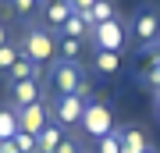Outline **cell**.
<instances>
[{"instance_id":"4","label":"cell","mask_w":160,"mask_h":153,"mask_svg":"<svg viewBox=\"0 0 160 153\" xmlns=\"http://www.w3.org/2000/svg\"><path fill=\"white\" fill-rule=\"evenodd\" d=\"M50 82H53V89H57V96H75L78 85L86 82V79H82V71H78V64H75V61H57Z\"/></svg>"},{"instance_id":"1","label":"cell","mask_w":160,"mask_h":153,"mask_svg":"<svg viewBox=\"0 0 160 153\" xmlns=\"http://www.w3.org/2000/svg\"><path fill=\"white\" fill-rule=\"evenodd\" d=\"M53 50H57V43H53V36L46 32V28H29L25 32V43H22V54L29 57L36 68H43V64H50Z\"/></svg>"},{"instance_id":"14","label":"cell","mask_w":160,"mask_h":153,"mask_svg":"<svg viewBox=\"0 0 160 153\" xmlns=\"http://www.w3.org/2000/svg\"><path fill=\"white\" fill-rule=\"evenodd\" d=\"M14 135H18V114L0 110V139H14Z\"/></svg>"},{"instance_id":"22","label":"cell","mask_w":160,"mask_h":153,"mask_svg":"<svg viewBox=\"0 0 160 153\" xmlns=\"http://www.w3.org/2000/svg\"><path fill=\"white\" fill-rule=\"evenodd\" d=\"M57 153H78V146H75V142H71V139H64V142H61V146H57Z\"/></svg>"},{"instance_id":"5","label":"cell","mask_w":160,"mask_h":153,"mask_svg":"<svg viewBox=\"0 0 160 153\" xmlns=\"http://www.w3.org/2000/svg\"><path fill=\"white\" fill-rule=\"evenodd\" d=\"M132 28H135V39L142 46H157V39H160V14L142 7V11L135 14V22H132Z\"/></svg>"},{"instance_id":"7","label":"cell","mask_w":160,"mask_h":153,"mask_svg":"<svg viewBox=\"0 0 160 153\" xmlns=\"http://www.w3.org/2000/svg\"><path fill=\"white\" fill-rule=\"evenodd\" d=\"M61 125H82V114H86V100L82 96H57V107H53Z\"/></svg>"},{"instance_id":"23","label":"cell","mask_w":160,"mask_h":153,"mask_svg":"<svg viewBox=\"0 0 160 153\" xmlns=\"http://www.w3.org/2000/svg\"><path fill=\"white\" fill-rule=\"evenodd\" d=\"M0 153H18V150H14L11 139H0Z\"/></svg>"},{"instance_id":"18","label":"cell","mask_w":160,"mask_h":153,"mask_svg":"<svg viewBox=\"0 0 160 153\" xmlns=\"http://www.w3.org/2000/svg\"><path fill=\"white\" fill-rule=\"evenodd\" d=\"M100 153H121V139H118V132H110V135L100 139Z\"/></svg>"},{"instance_id":"13","label":"cell","mask_w":160,"mask_h":153,"mask_svg":"<svg viewBox=\"0 0 160 153\" xmlns=\"http://www.w3.org/2000/svg\"><path fill=\"white\" fill-rule=\"evenodd\" d=\"M61 32L68 36V39H82V36L89 32V25H86V18H82L78 11H75V14L68 18V22H64V28H61Z\"/></svg>"},{"instance_id":"16","label":"cell","mask_w":160,"mask_h":153,"mask_svg":"<svg viewBox=\"0 0 160 153\" xmlns=\"http://www.w3.org/2000/svg\"><path fill=\"white\" fill-rule=\"evenodd\" d=\"M78 54H82V39H68V36H64L61 39V57L64 61H75Z\"/></svg>"},{"instance_id":"19","label":"cell","mask_w":160,"mask_h":153,"mask_svg":"<svg viewBox=\"0 0 160 153\" xmlns=\"http://www.w3.org/2000/svg\"><path fill=\"white\" fill-rule=\"evenodd\" d=\"M11 11L14 14H29V11H36V0H11Z\"/></svg>"},{"instance_id":"11","label":"cell","mask_w":160,"mask_h":153,"mask_svg":"<svg viewBox=\"0 0 160 153\" xmlns=\"http://www.w3.org/2000/svg\"><path fill=\"white\" fill-rule=\"evenodd\" d=\"M92 68H96L100 75H118V68H121V54L96 50V57H92Z\"/></svg>"},{"instance_id":"6","label":"cell","mask_w":160,"mask_h":153,"mask_svg":"<svg viewBox=\"0 0 160 153\" xmlns=\"http://www.w3.org/2000/svg\"><path fill=\"white\" fill-rule=\"evenodd\" d=\"M46 125H50V114H46L43 103H29V107L18 110V128L29 132V135H39Z\"/></svg>"},{"instance_id":"28","label":"cell","mask_w":160,"mask_h":153,"mask_svg":"<svg viewBox=\"0 0 160 153\" xmlns=\"http://www.w3.org/2000/svg\"><path fill=\"white\" fill-rule=\"evenodd\" d=\"M157 93H160V89H157Z\"/></svg>"},{"instance_id":"10","label":"cell","mask_w":160,"mask_h":153,"mask_svg":"<svg viewBox=\"0 0 160 153\" xmlns=\"http://www.w3.org/2000/svg\"><path fill=\"white\" fill-rule=\"evenodd\" d=\"M11 93H14L18 107H29V103H39V85H36V79H29V82H14V85H11Z\"/></svg>"},{"instance_id":"9","label":"cell","mask_w":160,"mask_h":153,"mask_svg":"<svg viewBox=\"0 0 160 153\" xmlns=\"http://www.w3.org/2000/svg\"><path fill=\"white\" fill-rule=\"evenodd\" d=\"M64 142L61 125H46L39 135H36V153H57V146Z\"/></svg>"},{"instance_id":"25","label":"cell","mask_w":160,"mask_h":153,"mask_svg":"<svg viewBox=\"0 0 160 153\" xmlns=\"http://www.w3.org/2000/svg\"><path fill=\"white\" fill-rule=\"evenodd\" d=\"M4 39H7V32H4V25H0V46H4Z\"/></svg>"},{"instance_id":"24","label":"cell","mask_w":160,"mask_h":153,"mask_svg":"<svg viewBox=\"0 0 160 153\" xmlns=\"http://www.w3.org/2000/svg\"><path fill=\"white\" fill-rule=\"evenodd\" d=\"M153 64L160 68V46H153Z\"/></svg>"},{"instance_id":"2","label":"cell","mask_w":160,"mask_h":153,"mask_svg":"<svg viewBox=\"0 0 160 153\" xmlns=\"http://www.w3.org/2000/svg\"><path fill=\"white\" fill-rule=\"evenodd\" d=\"M82 128H86V135H92V139L110 135V132H114V114H110V107L100 103V100H89L86 114H82Z\"/></svg>"},{"instance_id":"27","label":"cell","mask_w":160,"mask_h":153,"mask_svg":"<svg viewBox=\"0 0 160 153\" xmlns=\"http://www.w3.org/2000/svg\"><path fill=\"white\" fill-rule=\"evenodd\" d=\"M142 153H153V150H149V146H146V150H142Z\"/></svg>"},{"instance_id":"3","label":"cell","mask_w":160,"mask_h":153,"mask_svg":"<svg viewBox=\"0 0 160 153\" xmlns=\"http://www.w3.org/2000/svg\"><path fill=\"white\" fill-rule=\"evenodd\" d=\"M89 32H92L96 50H110V54L125 50V22H118V18H110V22H103V25H92Z\"/></svg>"},{"instance_id":"8","label":"cell","mask_w":160,"mask_h":153,"mask_svg":"<svg viewBox=\"0 0 160 153\" xmlns=\"http://www.w3.org/2000/svg\"><path fill=\"white\" fill-rule=\"evenodd\" d=\"M75 11H71V4L68 0H50V4L43 7V22L50 25V28H64V22H68Z\"/></svg>"},{"instance_id":"15","label":"cell","mask_w":160,"mask_h":153,"mask_svg":"<svg viewBox=\"0 0 160 153\" xmlns=\"http://www.w3.org/2000/svg\"><path fill=\"white\" fill-rule=\"evenodd\" d=\"M11 142H14L18 153H36V135H29V132H22V128H18V135Z\"/></svg>"},{"instance_id":"26","label":"cell","mask_w":160,"mask_h":153,"mask_svg":"<svg viewBox=\"0 0 160 153\" xmlns=\"http://www.w3.org/2000/svg\"><path fill=\"white\" fill-rule=\"evenodd\" d=\"M157 114H160V93H157Z\"/></svg>"},{"instance_id":"20","label":"cell","mask_w":160,"mask_h":153,"mask_svg":"<svg viewBox=\"0 0 160 153\" xmlns=\"http://www.w3.org/2000/svg\"><path fill=\"white\" fill-rule=\"evenodd\" d=\"M68 4H71V11H78V14H86L89 7L96 4V0H68Z\"/></svg>"},{"instance_id":"17","label":"cell","mask_w":160,"mask_h":153,"mask_svg":"<svg viewBox=\"0 0 160 153\" xmlns=\"http://www.w3.org/2000/svg\"><path fill=\"white\" fill-rule=\"evenodd\" d=\"M18 57H22V50H14V46H0V68H7V71H11V64L18 61Z\"/></svg>"},{"instance_id":"12","label":"cell","mask_w":160,"mask_h":153,"mask_svg":"<svg viewBox=\"0 0 160 153\" xmlns=\"http://www.w3.org/2000/svg\"><path fill=\"white\" fill-rule=\"evenodd\" d=\"M36 75H39V68H36V64H32L25 54L11 64V79H14V82H29V79H36Z\"/></svg>"},{"instance_id":"21","label":"cell","mask_w":160,"mask_h":153,"mask_svg":"<svg viewBox=\"0 0 160 153\" xmlns=\"http://www.w3.org/2000/svg\"><path fill=\"white\" fill-rule=\"evenodd\" d=\"M146 79H149V85H157V89H160V68H157V64L149 68V75H146Z\"/></svg>"}]
</instances>
